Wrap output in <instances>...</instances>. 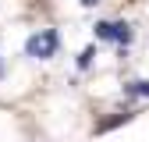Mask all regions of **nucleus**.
I'll return each instance as SVG.
<instances>
[{
  "instance_id": "f257e3e1",
  "label": "nucleus",
  "mask_w": 149,
  "mask_h": 142,
  "mask_svg": "<svg viewBox=\"0 0 149 142\" xmlns=\"http://www.w3.org/2000/svg\"><path fill=\"white\" fill-rule=\"evenodd\" d=\"M57 46H61V36H57V29H43L39 36H32V39L25 43L29 57H39V61L53 57V53H57Z\"/></svg>"
},
{
  "instance_id": "f03ea898",
  "label": "nucleus",
  "mask_w": 149,
  "mask_h": 142,
  "mask_svg": "<svg viewBox=\"0 0 149 142\" xmlns=\"http://www.w3.org/2000/svg\"><path fill=\"white\" fill-rule=\"evenodd\" d=\"M128 121H132V110H117L114 117H103V121L96 124V135H103V132H114L117 124H128Z\"/></svg>"
},
{
  "instance_id": "7ed1b4c3",
  "label": "nucleus",
  "mask_w": 149,
  "mask_h": 142,
  "mask_svg": "<svg viewBox=\"0 0 149 142\" xmlns=\"http://www.w3.org/2000/svg\"><path fill=\"white\" fill-rule=\"evenodd\" d=\"M110 39H117V43H132V25L128 22H110Z\"/></svg>"
},
{
  "instance_id": "20e7f679",
  "label": "nucleus",
  "mask_w": 149,
  "mask_h": 142,
  "mask_svg": "<svg viewBox=\"0 0 149 142\" xmlns=\"http://www.w3.org/2000/svg\"><path fill=\"white\" fill-rule=\"evenodd\" d=\"M124 93H128V96H142V100H149V82H128Z\"/></svg>"
},
{
  "instance_id": "39448f33",
  "label": "nucleus",
  "mask_w": 149,
  "mask_h": 142,
  "mask_svg": "<svg viewBox=\"0 0 149 142\" xmlns=\"http://www.w3.org/2000/svg\"><path fill=\"white\" fill-rule=\"evenodd\" d=\"M92 53H96L92 46H89V50H82V57H78V68H89V64H92Z\"/></svg>"
},
{
  "instance_id": "423d86ee",
  "label": "nucleus",
  "mask_w": 149,
  "mask_h": 142,
  "mask_svg": "<svg viewBox=\"0 0 149 142\" xmlns=\"http://www.w3.org/2000/svg\"><path fill=\"white\" fill-rule=\"evenodd\" d=\"M96 36H100V39H110V22H100L96 25Z\"/></svg>"
},
{
  "instance_id": "0eeeda50",
  "label": "nucleus",
  "mask_w": 149,
  "mask_h": 142,
  "mask_svg": "<svg viewBox=\"0 0 149 142\" xmlns=\"http://www.w3.org/2000/svg\"><path fill=\"white\" fill-rule=\"evenodd\" d=\"M82 4H85V7H96V4H100V0H82Z\"/></svg>"
},
{
  "instance_id": "6e6552de",
  "label": "nucleus",
  "mask_w": 149,
  "mask_h": 142,
  "mask_svg": "<svg viewBox=\"0 0 149 142\" xmlns=\"http://www.w3.org/2000/svg\"><path fill=\"white\" fill-rule=\"evenodd\" d=\"M0 78H4V61H0Z\"/></svg>"
}]
</instances>
